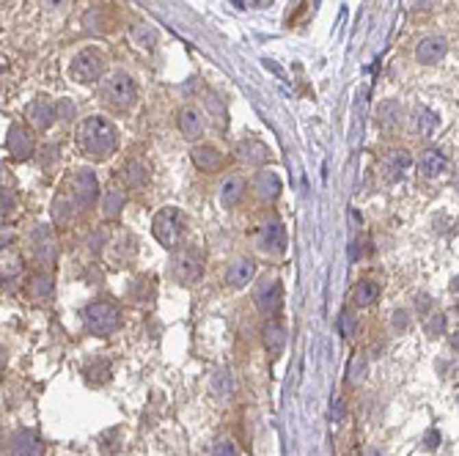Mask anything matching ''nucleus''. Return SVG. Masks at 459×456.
<instances>
[{"instance_id":"nucleus-34","label":"nucleus","mask_w":459,"mask_h":456,"mask_svg":"<svg viewBox=\"0 0 459 456\" xmlns=\"http://www.w3.org/2000/svg\"><path fill=\"white\" fill-rule=\"evenodd\" d=\"M61 160V146H55V143H45L42 149H39V165L45 168V170H53V165Z\"/></svg>"},{"instance_id":"nucleus-33","label":"nucleus","mask_w":459,"mask_h":456,"mask_svg":"<svg viewBox=\"0 0 459 456\" xmlns=\"http://www.w3.org/2000/svg\"><path fill=\"white\" fill-rule=\"evenodd\" d=\"M17 209V192L14 187H9L6 181H0V214L9 217Z\"/></svg>"},{"instance_id":"nucleus-38","label":"nucleus","mask_w":459,"mask_h":456,"mask_svg":"<svg viewBox=\"0 0 459 456\" xmlns=\"http://www.w3.org/2000/svg\"><path fill=\"white\" fill-rule=\"evenodd\" d=\"M135 39H138L140 45H149V47H151V45L157 42V34H154L151 25H138V28H135Z\"/></svg>"},{"instance_id":"nucleus-22","label":"nucleus","mask_w":459,"mask_h":456,"mask_svg":"<svg viewBox=\"0 0 459 456\" xmlns=\"http://www.w3.org/2000/svg\"><path fill=\"white\" fill-rule=\"evenodd\" d=\"M121 181L127 184V187H146L149 184V168H146V162H140V160H129V162H124V168H121Z\"/></svg>"},{"instance_id":"nucleus-43","label":"nucleus","mask_w":459,"mask_h":456,"mask_svg":"<svg viewBox=\"0 0 459 456\" xmlns=\"http://www.w3.org/2000/svg\"><path fill=\"white\" fill-rule=\"evenodd\" d=\"M437 440H440L437 431H429V434H426V445H437Z\"/></svg>"},{"instance_id":"nucleus-37","label":"nucleus","mask_w":459,"mask_h":456,"mask_svg":"<svg viewBox=\"0 0 459 456\" xmlns=\"http://www.w3.org/2000/svg\"><path fill=\"white\" fill-rule=\"evenodd\" d=\"M363 377H366V360H363L360 355H355L352 363H349V374H347V379H349L352 385H358Z\"/></svg>"},{"instance_id":"nucleus-26","label":"nucleus","mask_w":459,"mask_h":456,"mask_svg":"<svg viewBox=\"0 0 459 456\" xmlns=\"http://www.w3.org/2000/svg\"><path fill=\"white\" fill-rule=\"evenodd\" d=\"M203 107H206V113L212 116V121H214V127L217 129H225L228 127V107H225V102L217 97V94H203Z\"/></svg>"},{"instance_id":"nucleus-41","label":"nucleus","mask_w":459,"mask_h":456,"mask_svg":"<svg viewBox=\"0 0 459 456\" xmlns=\"http://www.w3.org/2000/svg\"><path fill=\"white\" fill-rule=\"evenodd\" d=\"M407 322H410L407 311H396V316H393V325H396L399 330H404V327H407Z\"/></svg>"},{"instance_id":"nucleus-4","label":"nucleus","mask_w":459,"mask_h":456,"mask_svg":"<svg viewBox=\"0 0 459 456\" xmlns=\"http://www.w3.org/2000/svg\"><path fill=\"white\" fill-rule=\"evenodd\" d=\"M83 325L94 335H110L121 325V311L110 300H94L83 308Z\"/></svg>"},{"instance_id":"nucleus-16","label":"nucleus","mask_w":459,"mask_h":456,"mask_svg":"<svg viewBox=\"0 0 459 456\" xmlns=\"http://www.w3.org/2000/svg\"><path fill=\"white\" fill-rule=\"evenodd\" d=\"M9 151H12V157L20 160V162H25V160L34 157L36 143H34V138H31V132H28L25 127L14 124V127L9 129Z\"/></svg>"},{"instance_id":"nucleus-7","label":"nucleus","mask_w":459,"mask_h":456,"mask_svg":"<svg viewBox=\"0 0 459 456\" xmlns=\"http://www.w3.org/2000/svg\"><path fill=\"white\" fill-rule=\"evenodd\" d=\"M31 256L39 267L50 270L58 262V237L47 223H36L31 231Z\"/></svg>"},{"instance_id":"nucleus-18","label":"nucleus","mask_w":459,"mask_h":456,"mask_svg":"<svg viewBox=\"0 0 459 456\" xmlns=\"http://www.w3.org/2000/svg\"><path fill=\"white\" fill-rule=\"evenodd\" d=\"M253 275H256L253 259H237V262L228 264V270H225V283L234 286V289H243V286H248L253 281Z\"/></svg>"},{"instance_id":"nucleus-24","label":"nucleus","mask_w":459,"mask_h":456,"mask_svg":"<svg viewBox=\"0 0 459 456\" xmlns=\"http://www.w3.org/2000/svg\"><path fill=\"white\" fill-rule=\"evenodd\" d=\"M53 292H55V281H53V273H36L34 278H31V283H28V294L34 297V300H50L53 297Z\"/></svg>"},{"instance_id":"nucleus-30","label":"nucleus","mask_w":459,"mask_h":456,"mask_svg":"<svg viewBox=\"0 0 459 456\" xmlns=\"http://www.w3.org/2000/svg\"><path fill=\"white\" fill-rule=\"evenodd\" d=\"M264 344H267V349L273 352V355H278L284 346H286V330L275 322V319H270L267 325H264Z\"/></svg>"},{"instance_id":"nucleus-31","label":"nucleus","mask_w":459,"mask_h":456,"mask_svg":"<svg viewBox=\"0 0 459 456\" xmlns=\"http://www.w3.org/2000/svg\"><path fill=\"white\" fill-rule=\"evenodd\" d=\"M412 124H415V132H418L421 138H432V132L437 129L440 121H437V113H434V110H429V107H418Z\"/></svg>"},{"instance_id":"nucleus-29","label":"nucleus","mask_w":459,"mask_h":456,"mask_svg":"<svg viewBox=\"0 0 459 456\" xmlns=\"http://www.w3.org/2000/svg\"><path fill=\"white\" fill-rule=\"evenodd\" d=\"M380 297V283L374 281H360L355 289H352V303L358 308H366V305H374Z\"/></svg>"},{"instance_id":"nucleus-20","label":"nucleus","mask_w":459,"mask_h":456,"mask_svg":"<svg viewBox=\"0 0 459 456\" xmlns=\"http://www.w3.org/2000/svg\"><path fill=\"white\" fill-rule=\"evenodd\" d=\"M28 118L36 129H47L55 121V105L47 102V99H36V102L28 105Z\"/></svg>"},{"instance_id":"nucleus-25","label":"nucleus","mask_w":459,"mask_h":456,"mask_svg":"<svg viewBox=\"0 0 459 456\" xmlns=\"http://www.w3.org/2000/svg\"><path fill=\"white\" fill-rule=\"evenodd\" d=\"M83 377H86L91 385H108L110 377H113V366H110V360L97 357V360H91V363L83 368Z\"/></svg>"},{"instance_id":"nucleus-14","label":"nucleus","mask_w":459,"mask_h":456,"mask_svg":"<svg viewBox=\"0 0 459 456\" xmlns=\"http://www.w3.org/2000/svg\"><path fill=\"white\" fill-rule=\"evenodd\" d=\"M12 456H45V442L34 429H20L12 437Z\"/></svg>"},{"instance_id":"nucleus-40","label":"nucleus","mask_w":459,"mask_h":456,"mask_svg":"<svg viewBox=\"0 0 459 456\" xmlns=\"http://www.w3.org/2000/svg\"><path fill=\"white\" fill-rule=\"evenodd\" d=\"M212 456H240V453H237V445H234V442L223 440V442H217V445L212 448Z\"/></svg>"},{"instance_id":"nucleus-32","label":"nucleus","mask_w":459,"mask_h":456,"mask_svg":"<svg viewBox=\"0 0 459 456\" xmlns=\"http://www.w3.org/2000/svg\"><path fill=\"white\" fill-rule=\"evenodd\" d=\"M121 209H124V192L121 190H108L102 195V214L113 220V217L121 214Z\"/></svg>"},{"instance_id":"nucleus-3","label":"nucleus","mask_w":459,"mask_h":456,"mask_svg":"<svg viewBox=\"0 0 459 456\" xmlns=\"http://www.w3.org/2000/svg\"><path fill=\"white\" fill-rule=\"evenodd\" d=\"M102 102H105L110 110H116V113L129 110V107L138 102V86H135L132 75H127L124 69L110 72V75L102 80Z\"/></svg>"},{"instance_id":"nucleus-6","label":"nucleus","mask_w":459,"mask_h":456,"mask_svg":"<svg viewBox=\"0 0 459 456\" xmlns=\"http://www.w3.org/2000/svg\"><path fill=\"white\" fill-rule=\"evenodd\" d=\"M69 72H72V80H77V83H83V86H91V83L102 80V75H105V53L97 50V47L80 50V53L72 58Z\"/></svg>"},{"instance_id":"nucleus-9","label":"nucleus","mask_w":459,"mask_h":456,"mask_svg":"<svg viewBox=\"0 0 459 456\" xmlns=\"http://www.w3.org/2000/svg\"><path fill=\"white\" fill-rule=\"evenodd\" d=\"M190 160H193V165L198 168V170H203V173H220L225 165H228V157L220 151V149H214V146H193L190 149Z\"/></svg>"},{"instance_id":"nucleus-42","label":"nucleus","mask_w":459,"mask_h":456,"mask_svg":"<svg viewBox=\"0 0 459 456\" xmlns=\"http://www.w3.org/2000/svg\"><path fill=\"white\" fill-rule=\"evenodd\" d=\"M341 407H344V401H341V398H336V401H333V420H336V423L341 420Z\"/></svg>"},{"instance_id":"nucleus-2","label":"nucleus","mask_w":459,"mask_h":456,"mask_svg":"<svg viewBox=\"0 0 459 456\" xmlns=\"http://www.w3.org/2000/svg\"><path fill=\"white\" fill-rule=\"evenodd\" d=\"M184 231H187V217H184V212L176 209V206L160 209V212L154 214V220H151V234H154V240H157L162 248H168V251H173V248L182 245Z\"/></svg>"},{"instance_id":"nucleus-21","label":"nucleus","mask_w":459,"mask_h":456,"mask_svg":"<svg viewBox=\"0 0 459 456\" xmlns=\"http://www.w3.org/2000/svg\"><path fill=\"white\" fill-rule=\"evenodd\" d=\"M443 168H445V154H443L440 149H429V151H423L421 160H418V170H421L423 179H434V176H440Z\"/></svg>"},{"instance_id":"nucleus-46","label":"nucleus","mask_w":459,"mask_h":456,"mask_svg":"<svg viewBox=\"0 0 459 456\" xmlns=\"http://www.w3.org/2000/svg\"><path fill=\"white\" fill-rule=\"evenodd\" d=\"M61 3H64V0H47V6H50V9H58Z\"/></svg>"},{"instance_id":"nucleus-35","label":"nucleus","mask_w":459,"mask_h":456,"mask_svg":"<svg viewBox=\"0 0 459 456\" xmlns=\"http://www.w3.org/2000/svg\"><path fill=\"white\" fill-rule=\"evenodd\" d=\"M399 102H385V105H380V121H382V127H393L399 118Z\"/></svg>"},{"instance_id":"nucleus-28","label":"nucleus","mask_w":459,"mask_h":456,"mask_svg":"<svg viewBox=\"0 0 459 456\" xmlns=\"http://www.w3.org/2000/svg\"><path fill=\"white\" fill-rule=\"evenodd\" d=\"M23 256L14 251V245L12 248H6V251H0V281L3 278H17L20 273H23Z\"/></svg>"},{"instance_id":"nucleus-48","label":"nucleus","mask_w":459,"mask_h":456,"mask_svg":"<svg viewBox=\"0 0 459 456\" xmlns=\"http://www.w3.org/2000/svg\"><path fill=\"white\" fill-rule=\"evenodd\" d=\"M0 283H3V281H0Z\"/></svg>"},{"instance_id":"nucleus-15","label":"nucleus","mask_w":459,"mask_h":456,"mask_svg":"<svg viewBox=\"0 0 459 456\" xmlns=\"http://www.w3.org/2000/svg\"><path fill=\"white\" fill-rule=\"evenodd\" d=\"M445 53H448V42H445L443 36H426V39H421L418 47H415V61L423 64V66H432V64L443 61Z\"/></svg>"},{"instance_id":"nucleus-19","label":"nucleus","mask_w":459,"mask_h":456,"mask_svg":"<svg viewBox=\"0 0 459 456\" xmlns=\"http://www.w3.org/2000/svg\"><path fill=\"white\" fill-rule=\"evenodd\" d=\"M179 132L187 138V140H198L203 135V118L198 116L195 107H182L179 110Z\"/></svg>"},{"instance_id":"nucleus-27","label":"nucleus","mask_w":459,"mask_h":456,"mask_svg":"<svg viewBox=\"0 0 459 456\" xmlns=\"http://www.w3.org/2000/svg\"><path fill=\"white\" fill-rule=\"evenodd\" d=\"M77 203L69 198V195H58L55 201H53V220H55V225L61 228V225H69L72 220H75V214H77Z\"/></svg>"},{"instance_id":"nucleus-17","label":"nucleus","mask_w":459,"mask_h":456,"mask_svg":"<svg viewBox=\"0 0 459 456\" xmlns=\"http://www.w3.org/2000/svg\"><path fill=\"white\" fill-rule=\"evenodd\" d=\"M234 157H237L243 165H262V162L270 160V149H267L262 140H256V138H245V140L237 143Z\"/></svg>"},{"instance_id":"nucleus-13","label":"nucleus","mask_w":459,"mask_h":456,"mask_svg":"<svg viewBox=\"0 0 459 456\" xmlns=\"http://www.w3.org/2000/svg\"><path fill=\"white\" fill-rule=\"evenodd\" d=\"M253 195L259 198V201H264V203H273V201H278V195H281V190H284V181H281V176L275 173V170H262V173H256L253 176Z\"/></svg>"},{"instance_id":"nucleus-36","label":"nucleus","mask_w":459,"mask_h":456,"mask_svg":"<svg viewBox=\"0 0 459 456\" xmlns=\"http://www.w3.org/2000/svg\"><path fill=\"white\" fill-rule=\"evenodd\" d=\"M338 327H341V335H344V338H352L355 330H358V316H355L352 311H341V322H338Z\"/></svg>"},{"instance_id":"nucleus-5","label":"nucleus","mask_w":459,"mask_h":456,"mask_svg":"<svg viewBox=\"0 0 459 456\" xmlns=\"http://www.w3.org/2000/svg\"><path fill=\"white\" fill-rule=\"evenodd\" d=\"M171 273L182 286H193L203 278V253L198 248H179L171 256Z\"/></svg>"},{"instance_id":"nucleus-44","label":"nucleus","mask_w":459,"mask_h":456,"mask_svg":"<svg viewBox=\"0 0 459 456\" xmlns=\"http://www.w3.org/2000/svg\"><path fill=\"white\" fill-rule=\"evenodd\" d=\"M3 371H6V352L0 349V379H3Z\"/></svg>"},{"instance_id":"nucleus-8","label":"nucleus","mask_w":459,"mask_h":456,"mask_svg":"<svg viewBox=\"0 0 459 456\" xmlns=\"http://www.w3.org/2000/svg\"><path fill=\"white\" fill-rule=\"evenodd\" d=\"M99 198V179L94 170L88 168H80L75 176H72V201L80 206V209H88L94 206Z\"/></svg>"},{"instance_id":"nucleus-10","label":"nucleus","mask_w":459,"mask_h":456,"mask_svg":"<svg viewBox=\"0 0 459 456\" xmlns=\"http://www.w3.org/2000/svg\"><path fill=\"white\" fill-rule=\"evenodd\" d=\"M410 168H412V157H410V151H404V149H393V151H388L385 154V160H382V179L385 181H401L407 173H410Z\"/></svg>"},{"instance_id":"nucleus-23","label":"nucleus","mask_w":459,"mask_h":456,"mask_svg":"<svg viewBox=\"0 0 459 456\" xmlns=\"http://www.w3.org/2000/svg\"><path fill=\"white\" fill-rule=\"evenodd\" d=\"M243 192H245V181L240 176H228L220 184V201H223V206H228V209L237 206L243 201Z\"/></svg>"},{"instance_id":"nucleus-47","label":"nucleus","mask_w":459,"mask_h":456,"mask_svg":"<svg viewBox=\"0 0 459 456\" xmlns=\"http://www.w3.org/2000/svg\"><path fill=\"white\" fill-rule=\"evenodd\" d=\"M0 453H3V429H0Z\"/></svg>"},{"instance_id":"nucleus-1","label":"nucleus","mask_w":459,"mask_h":456,"mask_svg":"<svg viewBox=\"0 0 459 456\" xmlns=\"http://www.w3.org/2000/svg\"><path fill=\"white\" fill-rule=\"evenodd\" d=\"M75 143L86 157L94 160H108L116 149H119V132L116 127L102 118V116H88L86 121H80L77 132H75Z\"/></svg>"},{"instance_id":"nucleus-12","label":"nucleus","mask_w":459,"mask_h":456,"mask_svg":"<svg viewBox=\"0 0 459 456\" xmlns=\"http://www.w3.org/2000/svg\"><path fill=\"white\" fill-rule=\"evenodd\" d=\"M256 245L259 251H264L267 256H281L286 251V228L281 223H270L264 225L259 237H256Z\"/></svg>"},{"instance_id":"nucleus-11","label":"nucleus","mask_w":459,"mask_h":456,"mask_svg":"<svg viewBox=\"0 0 459 456\" xmlns=\"http://www.w3.org/2000/svg\"><path fill=\"white\" fill-rule=\"evenodd\" d=\"M256 308L264 314V316H275L281 311V303H284V286L278 281H264L259 289H256Z\"/></svg>"},{"instance_id":"nucleus-39","label":"nucleus","mask_w":459,"mask_h":456,"mask_svg":"<svg viewBox=\"0 0 459 456\" xmlns=\"http://www.w3.org/2000/svg\"><path fill=\"white\" fill-rule=\"evenodd\" d=\"M432 319H426V333L429 335H443V330H445V316H440V314H429Z\"/></svg>"},{"instance_id":"nucleus-45","label":"nucleus","mask_w":459,"mask_h":456,"mask_svg":"<svg viewBox=\"0 0 459 456\" xmlns=\"http://www.w3.org/2000/svg\"><path fill=\"white\" fill-rule=\"evenodd\" d=\"M418 308H421V311H426V308H429V303H426V297H423V294L418 297Z\"/></svg>"}]
</instances>
